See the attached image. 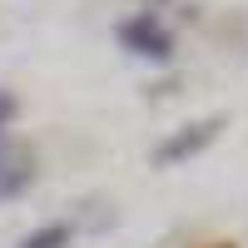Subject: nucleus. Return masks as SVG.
I'll return each instance as SVG.
<instances>
[{"label": "nucleus", "mask_w": 248, "mask_h": 248, "mask_svg": "<svg viewBox=\"0 0 248 248\" xmlns=\"http://www.w3.org/2000/svg\"><path fill=\"white\" fill-rule=\"evenodd\" d=\"M114 40H119L129 55H139V60H159V65L174 55V35H169V25H164L154 10H139V15H129V20H119Z\"/></svg>", "instance_id": "obj_1"}, {"label": "nucleus", "mask_w": 248, "mask_h": 248, "mask_svg": "<svg viewBox=\"0 0 248 248\" xmlns=\"http://www.w3.org/2000/svg\"><path fill=\"white\" fill-rule=\"evenodd\" d=\"M218 129H223V114H209V119H199V124H184V129H174L149 159L159 164V169H174V164L194 159L199 149H209V144L218 139Z\"/></svg>", "instance_id": "obj_2"}, {"label": "nucleus", "mask_w": 248, "mask_h": 248, "mask_svg": "<svg viewBox=\"0 0 248 248\" xmlns=\"http://www.w3.org/2000/svg\"><path fill=\"white\" fill-rule=\"evenodd\" d=\"M35 184V154L25 144H0V203L20 199Z\"/></svg>", "instance_id": "obj_3"}, {"label": "nucleus", "mask_w": 248, "mask_h": 248, "mask_svg": "<svg viewBox=\"0 0 248 248\" xmlns=\"http://www.w3.org/2000/svg\"><path fill=\"white\" fill-rule=\"evenodd\" d=\"M65 243H70V223H45L30 238H20L15 248H65Z\"/></svg>", "instance_id": "obj_4"}, {"label": "nucleus", "mask_w": 248, "mask_h": 248, "mask_svg": "<svg viewBox=\"0 0 248 248\" xmlns=\"http://www.w3.org/2000/svg\"><path fill=\"white\" fill-rule=\"evenodd\" d=\"M10 119H15V94H10V90H0V129H5Z\"/></svg>", "instance_id": "obj_5"}, {"label": "nucleus", "mask_w": 248, "mask_h": 248, "mask_svg": "<svg viewBox=\"0 0 248 248\" xmlns=\"http://www.w3.org/2000/svg\"><path fill=\"white\" fill-rule=\"evenodd\" d=\"M209 248H233V243H209Z\"/></svg>", "instance_id": "obj_6"}]
</instances>
